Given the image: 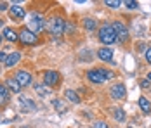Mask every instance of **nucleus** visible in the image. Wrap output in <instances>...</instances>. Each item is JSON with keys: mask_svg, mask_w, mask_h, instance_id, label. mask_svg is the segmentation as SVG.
I'll list each match as a JSON object with an SVG mask.
<instances>
[{"mask_svg": "<svg viewBox=\"0 0 151 128\" xmlns=\"http://www.w3.org/2000/svg\"><path fill=\"white\" fill-rule=\"evenodd\" d=\"M106 7H111V9H116V7H120L122 2H118V0H106L104 2Z\"/></svg>", "mask_w": 151, "mask_h": 128, "instance_id": "23", "label": "nucleus"}, {"mask_svg": "<svg viewBox=\"0 0 151 128\" xmlns=\"http://www.w3.org/2000/svg\"><path fill=\"white\" fill-rule=\"evenodd\" d=\"M45 28V21H44V16H40L38 12H33L30 16V21H28V29L33 33H38Z\"/></svg>", "mask_w": 151, "mask_h": 128, "instance_id": "2", "label": "nucleus"}, {"mask_svg": "<svg viewBox=\"0 0 151 128\" xmlns=\"http://www.w3.org/2000/svg\"><path fill=\"white\" fill-rule=\"evenodd\" d=\"M64 28H66V23H64L63 17H52V19H50V24H49V31H50V35H54V36H61V35L64 33Z\"/></svg>", "mask_w": 151, "mask_h": 128, "instance_id": "3", "label": "nucleus"}, {"mask_svg": "<svg viewBox=\"0 0 151 128\" xmlns=\"http://www.w3.org/2000/svg\"><path fill=\"white\" fill-rule=\"evenodd\" d=\"M19 42L23 45H37L38 43V36L33 31H30L28 28H23L19 31Z\"/></svg>", "mask_w": 151, "mask_h": 128, "instance_id": "4", "label": "nucleus"}, {"mask_svg": "<svg viewBox=\"0 0 151 128\" xmlns=\"http://www.w3.org/2000/svg\"><path fill=\"white\" fill-rule=\"evenodd\" d=\"M2 24H4V21H2V19H0V26H2Z\"/></svg>", "mask_w": 151, "mask_h": 128, "instance_id": "33", "label": "nucleus"}, {"mask_svg": "<svg viewBox=\"0 0 151 128\" xmlns=\"http://www.w3.org/2000/svg\"><path fill=\"white\" fill-rule=\"evenodd\" d=\"M94 128H109V127H108V125H106L104 121H97V123H96V125H94Z\"/></svg>", "mask_w": 151, "mask_h": 128, "instance_id": "27", "label": "nucleus"}, {"mask_svg": "<svg viewBox=\"0 0 151 128\" xmlns=\"http://www.w3.org/2000/svg\"><path fill=\"white\" fill-rule=\"evenodd\" d=\"M99 71H101V74H103L104 80H111V78L115 76V73L113 71H108V69H104V68H99Z\"/></svg>", "mask_w": 151, "mask_h": 128, "instance_id": "22", "label": "nucleus"}, {"mask_svg": "<svg viewBox=\"0 0 151 128\" xmlns=\"http://www.w3.org/2000/svg\"><path fill=\"white\" fill-rule=\"evenodd\" d=\"M123 5H125L127 9H137V7H139V4L134 2V0H125V2H123Z\"/></svg>", "mask_w": 151, "mask_h": 128, "instance_id": "25", "label": "nucleus"}, {"mask_svg": "<svg viewBox=\"0 0 151 128\" xmlns=\"http://www.w3.org/2000/svg\"><path fill=\"white\" fill-rule=\"evenodd\" d=\"M141 87H142V88H148L150 83H148V82H141Z\"/></svg>", "mask_w": 151, "mask_h": 128, "instance_id": "30", "label": "nucleus"}, {"mask_svg": "<svg viewBox=\"0 0 151 128\" xmlns=\"http://www.w3.org/2000/svg\"><path fill=\"white\" fill-rule=\"evenodd\" d=\"M97 57H99L101 61L111 62V61H113V49H109V47H103V49H99V50H97Z\"/></svg>", "mask_w": 151, "mask_h": 128, "instance_id": "11", "label": "nucleus"}, {"mask_svg": "<svg viewBox=\"0 0 151 128\" xmlns=\"http://www.w3.org/2000/svg\"><path fill=\"white\" fill-rule=\"evenodd\" d=\"M139 107H141V111H142L144 114L151 113V104H150V100L146 99V97H139Z\"/></svg>", "mask_w": 151, "mask_h": 128, "instance_id": "16", "label": "nucleus"}, {"mask_svg": "<svg viewBox=\"0 0 151 128\" xmlns=\"http://www.w3.org/2000/svg\"><path fill=\"white\" fill-rule=\"evenodd\" d=\"M87 78H89V82L92 83H96V85H101V83H104L106 80L103 78V74L99 71V68H96V69H89L87 71Z\"/></svg>", "mask_w": 151, "mask_h": 128, "instance_id": "8", "label": "nucleus"}, {"mask_svg": "<svg viewBox=\"0 0 151 128\" xmlns=\"http://www.w3.org/2000/svg\"><path fill=\"white\" fill-rule=\"evenodd\" d=\"M83 26H85V29H89V31H94V29L97 28V21L92 19V17H85L83 19Z\"/></svg>", "mask_w": 151, "mask_h": 128, "instance_id": "18", "label": "nucleus"}, {"mask_svg": "<svg viewBox=\"0 0 151 128\" xmlns=\"http://www.w3.org/2000/svg\"><path fill=\"white\" fill-rule=\"evenodd\" d=\"M113 116H115L116 121H125V111L123 109H115L113 111Z\"/></svg>", "mask_w": 151, "mask_h": 128, "instance_id": "20", "label": "nucleus"}, {"mask_svg": "<svg viewBox=\"0 0 151 128\" xmlns=\"http://www.w3.org/2000/svg\"><path fill=\"white\" fill-rule=\"evenodd\" d=\"M35 90H37V94H38V95H42V97L47 95V94H50V90H47L45 87L40 85V83H37V85H35Z\"/></svg>", "mask_w": 151, "mask_h": 128, "instance_id": "21", "label": "nucleus"}, {"mask_svg": "<svg viewBox=\"0 0 151 128\" xmlns=\"http://www.w3.org/2000/svg\"><path fill=\"white\" fill-rule=\"evenodd\" d=\"M109 94H111V97H113V99L120 100V99H123V97L127 95V88H125L123 83H116V85L111 87V92H109Z\"/></svg>", "mask_w": 151, "mask_h": 128, "instance_id": "9", "label": "nucleus"}, {"mask_svg": "<svg viewBox=\"0 0 151 128\" xmlns=\"http://www.w3.org/2000/svg\"><path fill=\"white\" fill-rule=\"evenodd\" d=\"M21 128H26V127H21Z\"/></svg>", "mask_w": 151, "mask_h": 128, "instance_id": "35", "label": "nucleus"}, {"mask_svg": "<svg viewBox=\"0 0 151 128\" xmlns=\"http://www.w3.org/2000/svg\"><path fill=\"white\" fill-rule=\"evenodd\" d=\"M2 35H4V38H5L7 42H17V40H19V33H16L12 28H5Z\"/></svg>", "mask_w": 151, "mask_h": 128, "instance_id": "14", "label": "nucleus"}, {"mask_svg": "<svg viewBox=\"0 0 151 128\" xmlns=\"http://www.w3.org/2000/svg\"><path fill=\"white\" fill-rule=\"evenodd\" d=\"M9 14H11V17L12 19H24V16H26V12H24V9L21 7V5H17V4H14V5H11L9 7Z\"/></svg>", "mask_w": 151, "mask_h": 128, "instance_id": "10", "label": "nucleus"}, {"mask_svg": "<svg viewBox=\"0 0 151 128\" xmlns=\"http://www.w3.org/2000/svg\"><path fill=\"white\" fill-rule=\"evenodd\" d=\"M5 87H7V90L12 92V94H19L21 88H23V87L16 82V78H7V80H5Z\"/></svg>", "mask_w": 151, "mask_h": 128, "instance_id": "12", "label": "nucleus"}, {"mask_svg": "<svg viewBox=\"0 0 151 128\" xmlns=\"http://www.w3.org/2000/svg\"><path fill=\"white\" fill-rule=\"evenodd\" d=\"M129 128H134V127H129Z\"/></svg>", "mask_w": 151, "mask_h": 128, "instance_id": "34", "label": "nucleus"}, {"mask_svg": "<svg viewBox=\"0 0 151 128\" xmlns=\"http://www.w3.org/2000/svg\"><path fill=\"white\" fill-rule=\"evenodd\" d=\"M2 40H4V35H2V33H0V43H2Z\"/></svg>", "mask_w": 151, "mask_h": 128, "instance_id": "31", "label": "nucleus"}, {"mask_svg": "<svg viewBox=\"0 0 151 128\" xmlns=\"http://www.w3.org/2000/svg\"><path fill=\"white\" fill-rule=\"evenodd\" d=\"M52 104H54V107H56V109H58L59 113H64V111H66V107L63 106V100H59V99H54V102H52Z\"/></svg>", "mask_w": 151, "mask_h": 128, "instance_id": "24", "label": "nucleus"}, {"mask_svg": "<svg viewBox=\"0 0 151 128\" xmlns=\"http://www.w3.org/2000/svg\"><path fill=\"white\" fill-rule=\"evenodd\" d=\"M7 61V56H5V52H0V62H5Z\"/></svg>", "mask_w": 151, "mask_h": 128, "instance_id": "29", "label": "nucleus"}, {"mask_svg": "<svg viewBox=\"0 0 151 128\" xmlns=\"http://www.w3.org/2000/svg\"><path fill=\"white\" fill-rule=\"evenodd\" d=\"M99 40L104 45H111V43L116 42V33H115V29H113V26L109 23H104L99 28Z\"/></svg>", "mask_w": 151, "mask_h": 128, "instance_id": "1", "label": "nucleus"}, {"mask_svg": "<svg viewBox=\"0 0 151 128\" xmlns=\"http://www.w3.org/2000/svg\"><path fill=\"white\" fill-rule=\"evenodd\" d=\"M59 73L58 71H52V69H49V71L44 73V83H45L47 87H56L58 83H59Z\"/></svg>", "mask_w": 151, "mask_h": 128, "instance_id": "7", "label": "nucleus"}, {"mask_svg": "<svg viewBox=\"0 0 151 128\" xmlns=\"http://www.w3.org/2000/svg\"><path fill=\"white\" fill-rule=\"evenodd\" d=\"M19 100H21V104H23V109H24V111H33V109H35V102H33L31 99L21 97Z\"/></svg>", "mask_w": 151, "mask_h": 128, "instance_id": "19", "label": "nucleus"}, {"mask_svg": "<svg viewBox=\"0 0 151 128\" xmlns=\"http://www.w3.org/2000/svg\"><path fill=\"white\" fill-rule=\"evenodd\" d=\"M7 99H9V90L4 83H0V106H4L7 102Z\"/></svg>", "mask_w": 151, "mask_h": 128, "instance_id": "17", "label": "nucleus"}, {"mask_svg": "<svg viewBox=\"0 0 151 128\" xmlns=\"http://www.w3.org/2000/svg\"><path fill=\"white\" fill-rule=\"evenodd\" d=\"M148 80L151 82V73H148Z\"/></svg>", "mask_w": 151, "mask_h": 128, "instance_id": "32", "label": "nucleus"}, {"mask_svg": "<svg viewBox=\"0 0 151 128\" xmlns=\"http://www.w3.org/2000/svg\"><path fill=\"white\" fill-rule=\"evenodd\" d=\"M144 57H146V61H148V62L151 64V47H148V49H146V52H144Z\"/></svg>", "mask_w": 151, "mask_h": 128, "instance_id": "26", "label": "nucleus"}, {"mask_svg": "<svg viewBox=\"0 0 151 128\" xmlns=\"http://www.w3.org/2000/svg\"><path fill=\"white\" fill-rule=\"evenodd\" d=\"M64 99H68L70 102H73V104H80V97H78V94H76L75 90H64Z\"/></svg>", "mask_w": 151, "mask_h": 128, "instance_id": "15", "label": "nucleus"}, {"mask_svg": "<svg viewBox=\"0 0 151 128\" xmlns=\"http://www.w3.org/2000/svg\"><path fill=\"white\" fill-rule=\"evenodd\" d=\"M16 82L19 83L21 87H28V85H31L33 83V78H31V74L26 69H19V71L16 73Z\"/></svg>", "mask_w": 151, "mask_h": 128, "instance_id": "6", "label": "nucleus"}, {"mask_svg": "<svg viewBox=\"0 0 151 128\" xmlns=\"http://www.w3.org/2000/svg\"><path fill=\"white\" fill-rule=\"evenodd\" d=\"M19 61H21V54H19V52L9 54V56H7V61H5V68H12V66H16Z\"/></svg>", "mask_w": 151, "mask_h": 128, "instance_id": "13", "label": "nucleus"}, {"mask_svg": "<svg viewBox=\"0 0 151 128\" xmlns=\"http://www.w3.org/2000/svg\"><path fill=\"white\" fill-rule=\"evenodd\" d=\"M111 26H113L115 33H116V40H118V42H120V43L129 42V29H127V26H125L123 23H120V21H115Z\"/></svg>", "mask_w": 151, "mask_h": 128, "instance_id": "5", "label": "nucleus"}, {"mask_svg": "<svg viewBox=\"0 0 151 128\" xmlns=\"http://www.w3.org/2000/svg\"><path fill=\"white\" fill-rule=\"evenodd\" d=\"M9 9V4H5V2H0V11H7Z\"/></svg>", "mask_w": 151, "mask_h": 128, "instance_id": "28", "label": "nucleus"}]
</instances>
